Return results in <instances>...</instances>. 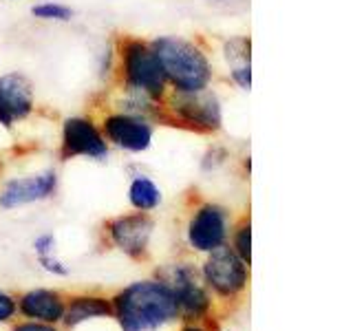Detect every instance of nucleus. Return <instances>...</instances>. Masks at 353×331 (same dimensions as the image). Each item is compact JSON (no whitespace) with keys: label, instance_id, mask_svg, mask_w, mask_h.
Wrapping results in <instances>:
<instances>
[{"label":"nucleus","instance_id":"28","mask_svg":"<svg viewBox=\"0 0 353 331\" xmlns=\"http://www.w3.org/2000/svg\"><path fill=\"white\" fill-rule=\"evenodd\" d=\"M214 3H225V0H214Z\"/></svg>","mask_w":353,"mask_h":331},{"label":"nucleus","instance_id":"20","mask_svg":"<svg viewBox=\"0 0 353 331\" xmlns=\"http://www.w3.org/2000/svg\"><path fill=\"white\" fill-rule=\"evenodd\" d=\"M117 73V55H115V42L108 44V49L102 55V64H99V75L104 80H110Z\"/></svg>","mask_w":353,"mask_h":331},{"label":"nucleus","instance_id":"16","mask_svg":"<svg viewBox=\"0 0 353 331\" xmlns=\"http://www.w3.org/2000/svg\"><path fill=\"white\" fill-rule=\"evenodd\" d=\"M31 16L44 20V22H71L75 11L71 7H66L62 3H53V0H42V3H36L31 9Z\"/></svg>","mask_w":353,"mask_h":331},{"label":"nucleus","instance_id":"17","mask_svg":"<svg viewBox=\"0 0 353 331\" xmlns=\"http://www.w3.org/2000/svg\"><path fill=\"white\" fill-rule=\"evenodd\" d=\"M223 58H225L228 66L252 64V40L248 36L230 38L223 44Z\"/></svg>","mask_w":353,"mask_h":331},{"label":"nucleus","instance_id":"19","mask_svg":"<svg viewBox=\"0 0 353 331\" xmlns=\"http://www.w3.org/2000/svg\"><path fill=\"white\" fill-rule=\"evenodd\" d=\"M230 80L236 84L241 91H250L252 88V64H241V66H230Z\"/></svg>","mask_w":353,"mask_h":331},{"label":"nucleus","instance_id":"8","mask_svg":"<svg viewBox=\"0 0 353 331\" xmlns=\"http://www.w3.org/2000/svg\"><path fill=\"white\" fill-rule=\"evenodd\" d=\"M106 228L115 248H119L128 257L139 259L148 250L154 221L148 217V212H135V214L115 217L113 221H108Z\"/></svg>","mask_w":353,"mask_h":331},{"label":"nucleus","instance_id":"1","mask_svg":"<svg viewBox=\"0 0 353 331\" xmlns=\"http://www.w3.org/2000/svg\"><path fill=\"white\" fill-rule=\"evenodd\" d=\"M150 47L161 64L170 91L196 93L212 84L214 66L199 42L181 36H159L150 40Z\"/></svg>","mask_w":353,"mask_h":331},{"label":"nucleus","instance_id":"22","mask_svg":"<svg viewBox=\"0 0 353 331\" xmlns=\"http://www.w3.org/2000/svg\"><path fill=\"white\" fill-rule=\"evenodd\" d=\"M38 261H40V265L47 272H53V274H60V276H64V274H69V270L64 268V263H60L58 259L53 257V252L51 254H44V257H38Z\"/></svg>","mask_w":353,"mask_h":331},{"label":"nucleus","instance_id":"3","mask_svg":"<svg viewBox=\"0 0 353 331\" xmlns=\"http://www.w3.org/2000/svg\"><path fill=\"white\" fill-rule=\"evenodd\" d=\"M176 314L179 307L163 283H135L115 298V316L124 331H152Z\"/></svg>","mask_w":353,"mask_h":331},{"label":"nucleus","instance_id":"9","mask_svg":"<svg viewBox=\"0 0 353 331\" xmlns=\"http://www.w3.org/2000/svg\"><path fill=\"white\" fill-rule=\"evenodd\" d=\"M228 237V212L216 203H203L188 225V241L196 252H212Z\"/></svg>","mask_w":353,"mask_h":331},{"label":"nucleus","instance_id":"24","mask_svg":"<svg viewBox=\"0 0 353 331\" xmlns=\"http://www.w3.org/2000/svg\"><path fill=\"white\" fill-rule=\"evenodd\" d=\"M53 245H55L53 234H42V237L36 239V243H33V250H36L38 257H44V254H51L53 252Z\"/></svg>","mask_w":353,"mask_h":331},{"label":"nucleus","instance_id":"4","mask_svg":"<svg viewBox=\"0 0 353 331\" xmlns=\"http://www.w3.org/2000/svg\"><path fill=\"white\" fill-rule=\"evenodd\" d=\"M163 124L210 135L223 128V106L214 91L176 93L168 91L163 99Z\"/></svg>","mask_w":353,"mask_h":331},{"label":"nucleus","instance_id":"6","mask_svg":"<svg viewBox=\"0 0 353 331\" xmlns=\"http://www.w3.org/2000/svg\"><path fill=\"white\" fill-rule=\"evenodd\" d=\"M99 128L108 143L132 154L146 152L154 137V121L141 115L124 113V110L104 113L99 119Z\"/></svg>","mask_w":353,"mask_h":331},{"label":"nucleus","instance_id":"11","mask_svg":"<svg viewBox=\"0 0 353 331\" xmlns=\"http://www.w3.org/2000/svg\"><path fill=\"white\" fill-rule=\"evenodd\" d=\"M163 285L172 292L176 307L183 309L188 316H201L210 305L205 292L196 285L194 272L183 263L172 265L168 270V279H165Z\"/></svg>","mask_w":353,"mask_h":331},{"label":"nucleus","instance_id":"13","mask_svg":"<svg viewBox=\"0 0 353 331\" xmlns=\"http://www.w3.org/2000/svg\"><path fill=\"white\" fill-rule=\"evenodd\" d=\"M20 312L29 318L42 320V323H55V320L62 318L64 305L58 294H53L49 290H33L22 296Z\"/></svg>","mask_w":353,"mask_h":331},{"label":"nucleus","instance_id":"18","mask_svg":"<svg viewBox=\"0 0 353 331\" xmlns=\"http://www.w3.org/2000/svg\"><path fill=\"white\" fill-rule=\"evenodd\" d=\"M234 250L239 254V259L250 265L252 261V225L250 223H243L239 230H236V237H234Z\"/></svg>","mask_w":353,"mask_h":331},{"label":"nucleus","instance_id":"14","mask_svg":"<svg viewBox=\"0 0 353 331\" xmlns=\"http://www.w3.org/2000/svg\"><path fill=\"white\" fill-rule=\"evenodd\" d=\"M113 312V307H110L104 298H95V296H86V298H75V301L69 305V309L62 314L64 323L69 327H75L84 323L88 318H97V316H108Z\"/></svg>","mask_w":353,"mask_h":331},{"label":"nucleus","instance_id":"10","mask_svg":"<svg viewBox=\"0 0 353 331\" xmlns=\"http://www.w3.org/2000/svg\"><path fill=\"white\" fill-rule=\"evenodd\" d=\"M55 188H58L55 170H44L31 177H16V179H9L0 190V208L14 210L36 201H44V199L53 197Z\"/></svg>","mask_w":353,"mask_h":331},{"label":"nucleus","instance_id":"7","mask_svg":"<svg viewBox=\"0 0 353 331\" xmlns=\"http://www.w3.org/2000/svg\"><path fill=\"white\" fill-rule=\"evenodd\" d=\"M208 254L203 265L205 281L223 296L241 292L248 283V265L239 259V254L228 245H219Z\"/></svg>","mask_w":353,"mask_h":331},{"label":"nucleus","instance_id":"5","mask_svg":"<svg viewBox=\"0 0 353 331\" xmlns=\"http://www.w3.org/2000/svg\"><path fill=\"white\" fill-rule=\"evenodd\" d=\"M108 141L102 135L97 121L91 115H71L62 121L60 135V157L62 161L69 159H95L104 161L108 157Z\"/></svg>","mask_w":353,"mask_h":331},{"label":"nucleus","instance_id":"23","mask_svg":"<svg viewBox=\"0 0 353 331\" xmlns=\"http://www.w3.org/2000/svg\"><path fill=\"white\" fill-rule=\"evenodd\" d=\"M16 314V303L14 298L7 296L5 292H0V323H7V320Z\"/></svg>","mask_w":353,"mask_h":331},{"label":"nucleus","instance_id":"12","mask_svg":"<svg viewBox=\"0 0 353 331\" xmlns=\"http://www.w3.org/2000/svg\"><path fill=\"white\" fill-rule=\"evenodd\" d=\"M0 102L9 110L14 121L29 119L36 110V95H33V84L27 75L18 71L0 75Z\"/></svg>","mask_w":353,"mask_h":331},{"label":"nucleus","instance_id":"25","mask_svg":"<svg viewBox=\"0 0 353 331\" xmlns=\"http://www.w3.org/2000/svg\"><path fill=\"white\" fill-rule=\"evenodd\" d=\"M14 124H16L14 117L9 115V110L3 106V102H0V126H5L7 130H11V128H14Z\"/></svg>","mask_w":353,"mask_h":331},{"label":"nucleus","instance_id":"27","mask_svg":"<svg viewBox=\"0 0 353 331\" xmlns=\"http://www.w3.org/2000/svg\"><path fill=\"white\" fill-rule=\"evenodd\" d=\"M183 331H201V329H194V327H190V329H183Z\"/></svg>","mask_w":353,"mask_h":331},{"label":"nucleus","instance_id":"21","mask_svg":"<svg viewBox=\"0 0 353 331\" xmlns=\"http://www.w3.org/2000/svg\"><path fill=\"white\" fill-rule=\"evenodd\" d=\"M225 159H228L225 148H221V146L208 148V152L203 154V170H214V168H219V166L223 163Z\"/></svg>","mask_w":353,"mask_h":331},{"label":"nucleus","instance_id":"26","mask_svg":"<svg viewBox=\"0 0 353 331\" xmlns=\"http://www.w3.org/2000/svg\"><path fill=\"white\" fill-rule=\"evenodd\" d=\"M14 331H55V329L53 327H47V325H38V323H27V325L16 327Z\"/></svg>","mask_w":353,"mask_h":331},{"label":"nucleus","instance_id":"15","mask_svg":"<svg viewBox=\"0 0 353 331\" xmlns=\"http://www.w3.org/2000/svg\"><path fill=\"white\" fill-rule=\"evenodd\" d=\"M128 201H130L132 208L139 210V212H150V210H154L161 203V190L152 179L139 174V177H135V179L130 181Z\"/></svg>","mask_w":353,"mask_h":331},{"label":"nucleus","instance_id":"2","mask_svg":"<svg viewBox=\"0 0 353 331\" xmlns=\"http://www.w3.org/2000/svg\"><path fill=\"white\" fill-rule=\"evenodd\" d=\"M115 55L121 91L137 93L163 104L170 88L150 42L135 36H121L115 40Z\"/></svg>","mask_w":353,"mask_h":331}]
</instances>
